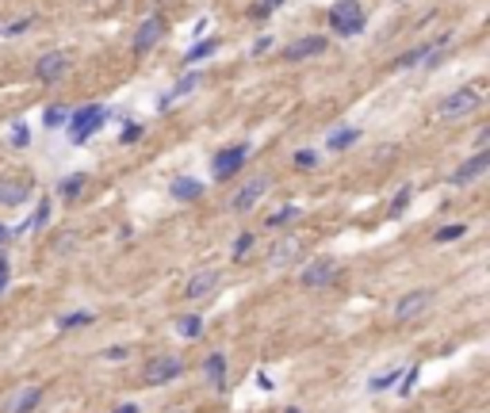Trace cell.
Here are the masks:
<instances>
[{"instance_id":"cell-21","label":"cell","mask_w":490,"mask_h":413,"mask_svg":"<svg viewBox=\"0 0 490 413\" xmlns=\"http://www.w3.org/2000/svg\"><path fill=\"white\" fill-rule=\"evenodd\" d=\"M203 375H207V383H223L226 379V356L211 352L207 360H203Z\"/></svg>"},{"instance_id":"cell-14","label":"cell","mask_w":490,"mask_h":413,"mask_svg":"<svg viewBox=\"0 0 490 413\" xmlns=\"http://www.w3.org/2000/svg\"><path fill=\"white\" fill-rule=\"evenodd\" d=\"M268 184H272L268 176H253V180L245 184V188H241L238 195H234V203H230V206H234V211H253V206H257L261 199H265Z\"/></svg>"},{"instance_id":"cell-35","label":"cell","mask_w":490,"mask_h":413,"mask_svg":"<svg viewBox=\"0 0 490 413\" xmlns=\"http://www.w3.org/2000/svg\"><path fill=\"white\" fill-rule=\"evenodd\" d=\"M406 203H410V188H402V191H399V199L390 203V215H402V211H406Z\"/></svg>"},{"instance_id":"cell-3","label":"cell","mask_w":490,"mask_h":413,"mask_svg":"<svg viewBox=\"0 0 490 413\" xmlns=\"http://www.w3.org/2000/svg\"><path fill=\"white\" fill-rule=\"evenodd\" d=\"M471 111H479V92L475 88H456V92H449V96L440 99L437 115L440 119H464V115H471Z\"/></svg>"},{"instance_id":"cell-32","label":"cell","mask_w":490,"mask_h":413,"mask_svg":"<svg viewBox=\"0 0 490 413\" xmlns=\"http://www.w3.org/2000/svg\"><path fill=\"white\" fill-rule=\"evenodd\" d=\"M42 123L46 126H62V123H69V111H62V108H50L46 115H42Z\"/></svg>"},{"instance_id":"cell-11","label":"cell","mask_w":490,"mask_h":413,"mask_svg":"<svg viewBox=\"0 0 490 413\" xmlns=\"http://www.w3.org/2000/svg\"><path fill=\"white\" fill-rule=\"evenodd\" d=\"M333 276H337V265H333L330 256H318V260H310L307 268H303V287H330Z\"/></svg>"},{"instance_id":"cell-29","label":"cell","mask_w":490,"mask_h":413,"mask_svg":"<svg viewBox=\"0 0 490 413\" xmlns=\"http://www.w3.org/2000/svg\"><path fill=\"white\" fill-rule=\"evenodd\" d=\"M464 233H467L464 222H449V226H440L437 230V241H456V238H464Z\"/></svg>"},{"instance_id":"cell-33","label":"cell","mask_w":490,"mask_h":413,"mask_svg":"<svg viewBox=\"0 0 490 413\" xmlns=\"http://www.w3.org/2000/svg\"><path fill=\"white\" fill-rule=\"evenodd\" d=\"M314 161H318L314 149H299V153H295V169H314Z\"/></svg>"},{"instance_id":"cell-6","label":"cell","mask_w":490,"mask_h":413,"mask_svg":"<svg viewBox=\"0 0 490 413\" xmlns=\"http://www.w3.org/2000/svg\"><path fill=\"white\" fill-rule=\"evenodd\" d=\"M69 54H62V50H54V54H42L39 61H35V77H39L42 84H54V81H62V77L69 73Z\"/></svg>"},{"instance_id":"cell-8","label":"cell","mask_w":490,"mask_h":413,"mask_svg":"<svg viewBox=\"0 0 490 413\" xmlns=\"http://www.w3.org/2000/svg\"><path fill=\"white\" fill-rule=\"evenodd\" d=\"M180 375H184V364L176 356H158V360L146 367V383H150V387H165V383L180 379Z\"/></svg>"},{"instance_id":"cell-39","label":"cell","mask_w":490,"mask_h":413,"mask_svg":"<svg viewBox=\"0 0 490 413\" xmlns=\"http://www.w3.org/2000/svg\"><path fill=\"white\" fill-rule=\"evenodd\" d=\"M8 287V260H4V256H0V291Z\"/></svg>"},{"instance_id":"cell-22","label":"cell","mask_w":490,"mask_h":413,"mask_svg":"<svg viewBox=\"0 0 490 413\" xmlns=\"http://www.w3.org/2000/svg\"><path fill=\"white\" fill-rule=\"evenodd\" d=\"M46 222H50V199H42V203L35 206V215L27 218V222L19 226L16 233H27V230H42V226H46Z\"/></svg>"},{"instance_id":"cell-42","label":"cell","mask_w":490,"mask_h":413,"mask_svg":"<svg viewBox=\"0 0 490 413\" xmlns=\"http://www.w3.org/2000/svg\"><path fill=\"white\" fill-rule=\"evenodd\" d=\"M115 413H138V405H119Z\"/></svg>"},{"instance_id":"cell-18","label":"cell","mask_w":490,"mask_h":413,"mask_svg":"<svg viewBox=\"0 0 490 413\" xmlns=\"http://www.w3.org/2000/svg\"><path fill=\"white\" fill-rule=\"evenodd\" d=\"M360 126H337V131L326 138V149H333V153H341V149H349V146H357L360 142Z\"/></svg>"},{"instance_id":"cell-26","label":"cell","mask_w":490,"mask_h":413,"mask_svg":"<svg viewBox=\"0 0 490 413\" xmlns=\"http://www.w3.org/2000/svg\"><path fill=\"white\" fill-rule=\"evenodd\" d=\"M84 184H88V176H84V173H73V176H66V180L58 184V191H62V195H66V199H73L77 191L84 188Z\"/></svg>"},{"instance_id":"cell-30","label":"cell","mask_w":490,"mask_h":413,"mask_svg":"<svg viewBox=\"0 0 490 413\" xmlns=\"http://www.w3.org/2000/svg\"><path fill=\"white\" fill-rule=\"evenodd\" d=\"M280 4H283V0H257V4H253L249 12H253V19H268L276 8H280Z\"/></svg>"},{"instance_id":"cell-28","label":"cell","mask_w":490,"mask_h":413,"mask_svg":"<svg viewBox=\"0 0 490 413\" xmlns=\"http://www.w3.org/2000/svg\"><path fill=\"white\" fill-rule=\"evenodd\" d=\"M299 215H303L299 206H283V211H276V215L268 218V226H272V230H276V226H288V222H295Z\"/></svg>"},{"instance_id":"cell-5","label":"cell","mask_w":490,"mask_h":413,"mask_svg":"<svg viewBox=\"0 0 490 413\" xmlns=\"http://www.w3.org/2000/svg\"><path fill=\"white\" fill-rule=\"evenodd\" d=\"M245 157H249V146L218 149L215 157H211V173H215V180H226V176H234L241 165H245Z\"/></svg>"},{"instance_id":"cell-34","label":"cell","mask_w":490,"mask_h":413,"mask_svg":"<svg viewBox=\"0 0 490 413\" xmlns=\"http://www.w3.org/2000/svg\"><path fill=\"white\" fill-rule=\"evenodd\" d=\"M27 142H31V134H27V126H23V123H16V126H12V146H19V149H23Z\"/></svg>"},{"instance_id":"cell-15","label":"cell","mask_w":490,"mask_h":413,"mask_svg":"<svg viewBox=\"0 0 490 413\" xmlns=\"http://www.w3.org/2000/svg\"><path fill=\"white\" fill-rule=\"evenodd\" d=\"M490 169V153L482 149V153H475L471 161H464V165L456 169V173L449 176V184H456V188H464V184H471V180H479L482 173Z\"/></svg>"},{"instance_id":"cell-7","label":"cell","mask_w":490,"mask_h":413,"mask_svg":"<svg viewBox=\"0 0 490 413\" xmlns=\"http://www.w3.org/2000/svg\"><path fill=\"white\" fill-rule=\"evenodd\" d=\"M218 283H223L218 268H200V272H191L188 283H184V298H207V295H215Z\"/></svg>"},{"instance_id":"cell-43","label":"cell","mask_w":490,"mask_h":413,"mask_svg":"<svg viewBox=\"0 0 490 413\" xmlns=\"http://www.w3.org/2000/svg\"><path fill=\"white\" fill-rule=\"evenodd\" d=\"M288 413H299V410H288Z\"/></svg>"},{"instance_id":"cell-9","label":"cell","mask_w":490,"mask_h":413,"mask_svg":"<svg viewBox=\"0 0 490 413\" xmlns=\"http://www.w3.org/2000/svg\"><path fill=\"white\" fill-rule=\"evenodd\" d=\"M39 402H42V387H39V383H31V387L12 390V394L4 398V405H0V413H31Z\"/></svg>"},{"instance_id":"cell-1","label":"cell","mask_w":490,"mask_h":413,"mask_svg":"<svg viewBox=\"0 0 490 413\" xmlns=\"http://www.w3.org/2000/svg\"><path fill=\"white\" fill-rule=\"evenodd\" d=\"M368 23V12L360 0H337L330 8V27L341 35V39H352V35H360Z\"/></svg>"},{"instance_id":"cell-25","label":"cell","mask_w":490,"mask_h":413,"mask_svg":"<svg viewBox=\"0 0 490 413\" xmlns=\"http://www.w3.org/2000/svg\"><path fill=\"white\" fill-rule=\"evenodd\" d=\"M215 50H218V39H200L188 54H184V61H203V58H211Z\"/></svg>"},{"instance_id":"cell-13","label":"cell","mask_w":490,"mask_h":413,"mask_svg":"<svg viewBox=\"0 0 490 413\" xmlns=\"http://www.w3.org/2000/svg\"><path fill=\"white\" fill-rule=\"evenodd\" d=\"M35 191V184L19 180V176H0V206H19L27 203Z\"/></svg>"},{"instance_id":"cell-36","label":"cell","mask_w":490,"mask_h":413,"mask_svg":"<svg viewBox=\"0 0 490 413\" xmlns=\"http://www.w3.org/2000/svg\"><path fill=\"white\" fill-rule=\"evenodd\" d=\"M138 138H142V126L138 123H131L123 134H119V142H126V146H131V142H138Z\"/></svg>"},{"instance_id":"cell-16","label":"cell","mask_w":490,"mask_h":413,"mask_svg":"<svg viewBox=\"0 0 490 413\" xmlns=\"http://www.w3.org/2000/svg\"><path fill=\"white\" fill-rule=\"evenodd\" d=\"M299 253H303V241L295 238V233H288V238H280L272 249H268V265H272V268H288Z\"/></svg>"},{"instance_id":"cell-27","label":"cell","mask_w":490,"mask_h":413,"mask_svg":"<svg viewBox=\"0 0 490 413\" xmlns=\"http://www.w3.org/2000/svg\"><path fill=\"white\" fill-rule=\"evenodd\" d=\"M402 379V367H390V372H383V375H375L372 383H368V390H387V387H395V383Z\"/></svg>"},{"instance_id":"cell-37","label":"cell","mask_w":490,"mask_h":413,"mask_svg":"<svg viewBox=\"0 0 490 413\" xmlns=\"http://www.w3.org/2000/svg\"><path fill=\"white\" fill-rule=\"evenodd\" d=\"M126 356H131V348L115 345V348H108V352H104V360H126Z\"/></svg>"},{"instance_id":"cell-31","label":"cell","mask_w":490,"mask_h":413,"mask_svg":"<svg viewBox=\"0 0 490 413\" xmlns=\"http://www.w3.org/2000/svg\"><path fill=\"white\" fill-rule=\"evenodd\" d=\"M249 249H253V233H238V241H234V260H245Z\"/></svg>"},{"instance_id":"cell-4","label":"cell","mask_w":490,"mask_h":413,"mask_svg":"<svg viewBox=\"0 0 490 413\" xmlns=\"http://www.w3.org/2000/svg\"><path fill=\"white\" fill-rule=\"evenodd\" d=\"M161 39H165V19L153 12V16H146L138 23V31H134V54H150Z\"/></svg>"},{"instance_id":"cell-24","label":"cell","mask_w":490,"mask_h":413,"mask_svg":"<svg viewBox=\"0 0 490 413\" xmlns=\"http://www.w3.org/2000/svg\"><path fill=\"white\" fill-rule=\"evenodd\" d=\"M92 322H96L92 310H73V314L58 318V329H81V325H92Z\"/></svg>"},{"instance_id":"cell-12","label":"cell","mask_w":490,"mask_h":413,"mask_svg":"<svg viewBox=\"0 0 490 413\" xmlns=\"http://www.w3.org/2000/svg\"><path fill=\"white\" fill-rule=\"evenodd\" d=\"M429 291H406V295L395 302V322H414V318H422V310L429 306Z\"/></svg>"},{"instance_id":"cell-20","label":"cell","mask_w":490,"mask_h":413,"mask_svg":"<svg viewBox=\"0 0 490 413\" xmlns=\"http://www.w3.org/2000/svg\"><path fill=\"white\" fill-rule=\"evenodd\" d=\"M169 191H173V199H180V203H184V199L191 203V199H200V195H203V184H200V180H191V176H176Z\"/></svg>"},{"instance_id":"cell-17","label":"cell","mask_w":490,"mask_h":413,"mask_svg":"<svg viewBox=\"0 0 490 413\" xmlns=\"http://www.w3.org/2000/svg\"><path fill=\"white\" fill-rule=\"evenodd\" d=\"M452 42V35H440V39H433V42H422V46H414V50H406L399 61H395V69H414V66H422L425 58H429L433 50H440V46H449Z\"/></svg>"},{"instance_id":"cell-41","label":"cell","mask_w":490,"mask_h":413,"mask_svg":"<svg viewBox=\"0 0 490 413\" xmlns=\"http://www.w3.org/2000/svg\"><path fill=\"white\" fill-rule=\"evenodd\" d=\"M12 238V230H8V226H4V222H0V245H4V241H8Z\"/></svg>"},{"instance_id":"cell-2","label":"cell","mask_w":490,"mask_h":413,"mask_svg":"<svg viewBox=\"0 0 490 413\" xmlns=\"http://www.w3.org/2000/svg\"><path fill=\"white\" fill-rule=\"evenodd\" d=\"M104 119H108V111H104L100 104H88V108H81L77 115H69V138H73V146H84L88 134H96L104 126Z\"/></svg>"},{"instance_id":"cell-10","label":"cell","mask_w":490,"mask_h":413,"mask_svg":"<svg viewBox=\"0 0 490 413\" xmlns=\"http://www.w3.org/2000/svg\"><path fill=\"white\" fill-rule=\"evenodd\" d=\"M326 46H330V42H326L322 35H307V39H295L291 46H283V61H307V58H318V54H326Z\"/></svg>"},{"instance_id":"cell-38","label":"cell","mask_w":490,"mask_h":413,"mask_svg":"<svg viewBox=\"0 0 490 413\" xmlns=\"http://www.w3.org/2000/svg\"><path fill=\"white\" fill-rule=\"evenodd\" d=\"M487 142H490V131H475V153H482Z\"/></svg>"},{"instance_id":"cell-40","label":"cell","mask_w":490,"mask_h":413,"mask_svg":"<svg viewBox=\"0 0 490 413\" xmlns=\"http://www.w3.org/2000/svg\"><path fill=\"white\" fill-rule=\"evenodd\" d=\"M272 42H276V39H268V35H265V39H257V46H253V54H265V50L272 46Z\"/></svg>"},{"instance_id":"cell-19","label":"cell","mask_w":490,"mask_h":413,"mask_svg":"<svg viewBox=\"0 0 490 413\" xmlns=\"http://www.w3.org/2000/svg\"><path fill=\"white\" fill-rule=\"evenodd\" d=\"M196 84H200V73H188V77H180V81H176L173 88H169L165 96H161V111H169V108L176 104V99H180V96H188V92L196 88Z\"/></svg>"},{"instance_id":"cell-23","label":"cell","mask_w":490,"mask_h":413,"mask_svg":"<svg viewBox=\"0 0 490 413\" xmlns=\"http://www.w3.org/2000/svg\"><path fill=\"white\" fill-rule=\"evenodd\" d=\"M176 333H180L184 340H196L203 333V318L200 314H184L180 322H176Z\"/></svg>"}]
</instances>
